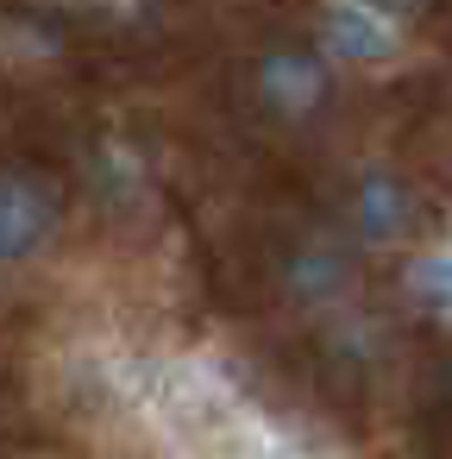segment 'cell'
Returning a JSON list of instances; mask_svg holds the SVG:
<instances>
[{"mask_svg": "<svg viewBox=\"0 0 452 459\" xmlns=\"http://www.w3.org/2000/svg\"><path fill=\"white\" fill-rule=\"evenodd\" d=\"M57 227V195L38 177L20 170H0V264H20L32 258Z\"/></svg>", "mask_w": 452, "mask_h": 459, "instance_id": "6da1fadb", "label": "cell"}, {"mask_svg": "<svg viewBox=\"0 0 452 459\" xmlns=\"http://www.w3.org/2000/svg\"><path fill=\"white\" fill-rule=\"evenodd\" d=\"M258 101L277 120H308L327 101V64L308 51H264L258 57Z\"/></svg>", "mask_w": 452, "mask_h": 459, "instance_id": "7a4b0ae2", "label": "cell"}, {"mask_svg": "<svg viewBox=\"0 0 452 459\" xmlns=\"http://www.w3.org/2000/svg\"><path fill=\"white\" fill-rule=\"evenodd\" d=\"M396 45V26L389 13H377L371 0H333L320 13V57H339V64H383Z\"/></svg>", "mask_w": 452, "mask_h": 459, "instance_id": "3957f363", "label": "cell"}, {"mask_svg": "<svg viewBox=\"0 0 452 459\" xmlns=\"http://www.w3.org/2000/svg\"><path fill=\"white\" fill-rule=\"evenodd\" d=\"M408 221H414L408 189H402L389 170H371V177L358 183V195H352V227H358V239H364V246H389V239L408 233Z\"/></svg>", "mask_w": 452, "mask_h": 459, "instance_id": "277c9868", "label": "cell"}, {"mask_svg": "<svg viewBox=\"0 0 452 459\" xmlns=\"http://www.w3.org/2000/svg\"><path fill=\"white\" fill-rule=\"evenodd\" d=\"M289 290L302 296V302H333L339 290H345V258L333 252V246H302L295 258H289Z\"/></svg>", "mask_w": 452, "mask_h": 459, "instance_id": "5b68a950", "label": "cell"}, {"mask_svg": "<svg viewBox=\"0 0 452 459\" xmlns=\"http://www.w3.org/2000/svg\"><path fill=\"white\" fill-rule=\"evenodd\" d=\"M408 296L427 308V315H452V252H427L408 264Z\"/></svg>", "mask_w": 452, "mask_h": 459, "instance_id": "8992f818", "label": "cell"}, {"mask_svg": "<svg viewBox=\"0 0 452 459\" xmlns=\"http://www.w3.org/2000/svg\"><path fill=\"white\" fill-rule=\"evenodd\" d=\"M220 459H295V453L277 446V440H264V434H233V440L220 446Z\"/></svg>", "mask_w": 452, "mask_h": 459, "instance_id": "52a82bcc", "label": "cell"}, {"mask_svg": "<svg viewBox=\"0 0 452 459\" xmlns=\"http://www.w3.org/2000/svg\"><path fill=\"white\" fill-rule=\"evenodd\" d=\"M371 7H377V13H389V20H396V13H421V7H427V0H371Z\"/></svg>", "mask_w": 452, "mask_h": 459, "instance_id": "ba28073f", "label": "cell"}, {"mask_svg": "<svg viewBox=\"0 0 452 459\" xmlns=\"http://www.w3.org/2000/svg\"><path fill=\"white\" fill-rule=\"evenodd\" d=\"M446 396H452V359H446Z\"/></svg>", "mask_w": 452, "mask_h": 459, "instance_id": "9c48e42d", "label": "cell"}]
</instances>
